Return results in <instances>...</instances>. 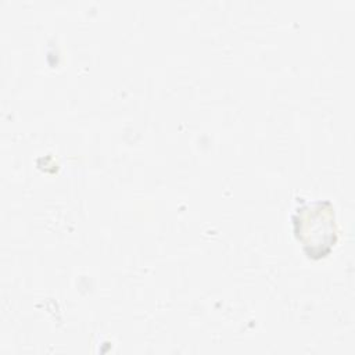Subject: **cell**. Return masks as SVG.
Segmentation results:
<instances>
[{
	"mask_svg": "<svg viewBox=\"0 0 355 355\" xmlns=\"http://www.w3.org/2000/svg\"><path fill=\"white\" fill-rule=\"evenodd\" d=\"M294 232L312 258L324 257L337 240L334 208L329 201H315L295 209Z\"/></svg>",
	"mask_w": 355,
	"mask_h": 355,
	"instance_id": "6da1fadb",
	"label": "cell"
}]
</instances>
